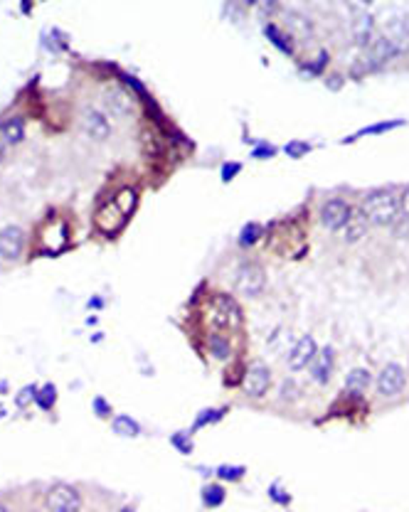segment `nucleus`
Masks as SVG:
<instances>
[{"label": "nucleus", "mask_w": 409, "mask_h": 512, "mask_svg": "<svg viewBox=\"0 0 409 512\" xmlns=\"http://www.w3.org/2000/svg\"><path fill=\"white\" fill-rule=\"evenodd\" d=\"M136 209V193L131 188H124L121 193H116L109 202H104L96 209V229L101 234H119L124 229V225L128 222V217L133 215Z\"/></svg>", "instance_id": "obj_1"}, {"label": "nucleus", "mask_w": 409, "mask_h": 512, "mask_svg": "<svg viewBox=\"0 0 409 512\" xmlns=\"http://www.w3.org/2000/svg\"><path fill=\"white\" fill-rule=\"evenodd\" d=\"M360 209L367 225L392 227L399 217V195H394L392 190H373L365 195Z\"/></svg>", "instance_id": "obj_2"}, {"label": "nucleus", "mask_w": 409, "mask_h": 512, "mask_svg": "<svg viewBox=\"0 0 409 512\" xmlns=\"http://www.w3.org/2000/svg\"><path fill=\"white\" fill-rule=\"evenodd\" d=\"M210 323L212 330H222V333H239L244 325V313H241L237 298L230 293L217 291L210 301Z\"/></svg>", "instance_id": "obj_3"}, {"label": "nucleus", "mask_w": 409, "mask_h": 512, "mask_svg": "<svg viewBox=\"0 0 409 512\" xmlns=\"http://www.w3.org/2000/svg\"><path fill=\"white\" fill-rule=\"evenodd\" d=\"M272 389V367L264 360H252L244 370V379H241V392L244 397L257 402L264 399Z\"/></svg>", "instance_id": "obj_4"}, {"label": "nucleus", "mask_w": 409, "mask_h": 512, "mask_svg": "<svg viewBox=\"0 0 409 512\" xmlns=\"http://www.w3.org/2000/svg\"><path fill=\"white\" fill-rule=\"evenodd\" d=\"M267 286V273L259 264H241L235 273V288L244 298H259Z\"/></svg>", "instance_id": "obj_5"}, {"label": "nucleus", "mask_w": 409, "mask_h": 512, "mask_svg": "<svg viewBox=\"0 0 409 512\" xmlns=\"http://www.w3.org/2000/svg\"><path fill=\"white\" fill-rule=\"evenodd\" d=\"M45 507L50 512H79L82 510V495L77 492V488L57 483L45 495Z\"/></svg>", "instance_id": "obj_6"}, {"label": "nucleus", "mask_w": 409, "mask_h": 512, "mask_svg": "<svg viewBox=\"0 0 409 512\" xmlns=\"http://www.w3.org/2000/svg\"><path fill=\"white\" fill-rule=\"evenodd\" d=\"M375 387H378V394L382 399H394L404 392L407 387V372L402 370V365L397 362H389L380 370L378 382H375Z\"/></svg>", "instance_id": "obj_7"}, {"label": "nucleus", "mask_w": 409, "mask_h": 512, "mask_svg": "<svg viewBox=\"0 0 409 512\" xmlns=\"http://www.w3.org/2000/svg\"><path fill=\"white\" fill-rule=\"evenodd\" d=\"M350 212H352V207L345 202V199L333 197L323 204V209H320V225H323L328 232H343V227H345L348 220H350Z\"/></svg>", "instance_id": "obj_8"}, {"label": "nucleus", "mask_w": 409, "mask_h": 512, "mask_svg": "<svg viewBox=\"0 0 409 512\" xmlns=\"http://www.w3.org/2000/svg\"><path fill=\"white\" fill-rule=\"evenodd\" d=\"M67 241H69V232H67L64 220H52L45 225L43 236H40V246H43L45 254H50V256L62 254Z\"/></svg>", "instance_id": "obj_9"}, {"label": "nucleus", "mask_w": 409, "mask_h": 512, "mask_svg": "<svg viewBox=\"0 0 409 512\" xmlns=\"http://www.w3.org/2000/svg\"><path fill=\"white\" fill-rule=\"evenodd\" d=\"M25 249V232L20 227H6L0 229V259L3 262H17Z\"/></svg>", "instance_id": "obj_10"}, {"label": "nucleus", "mask_w": 409, "mask_h": 512, "mask_svg": "<svg viewBox=\"0 0 409 512\" xmlns=\"http://www.w3.org/2000/svg\"><path fill=\"white\" fill-rule=\"evenodd\" d=\"M380 35L392 45L397 57L409 52V17H394V20H389L387 25L380 30Z\"/></svg>", "instance_id": "obj_11"}, {"label": "nucleus", "mask_w": 409, "mask_h": 512, "mask_svg": "<svg viewBox=\"0 0 409 512\" xmlns=\"http://www.w3.org/2000/svg\"><path fill=\"white\" fill-rule=\"evenodd\" d=\"M315 355H318V345H315V340L311 338V335H304V338H301L299 342L291 347L286 362H289V367L294 372H301V370H306V367H311V362L315 360Z\"/></svg>", "instance_id": "obj_12"}, {"label": "nucleus", "mask_w": 409, "mask_h": 512, "mask_svg": "<svg viewBox=\"0 0 409 512\" xmlns=\"http://www.w3.org/2000/svg\"><path fill=\"white\" fill-rule=\"evenodd\" d=\"M333 370H336V350L325 345L323 352H318L315 360L311 362V379L315 384H328L333 379Z\"/></svg>", "instance_id": "obj_13"}, {"label": "nucleus", "mask_w": 409, "mask_h": 512, "mask_svg": "<svg viewBox=\"0 0 409 512\" xmlns=\"http://www.w3.org/2000/svg\"><path fill=\"white\" fill-rule=\"evenodd\" d=\"M204 345H207V352H210L215 360L220 362H230L235 357V345H232V335L222 333V330H210L207 338H204Z\"/></svg>", "instance_id": "obj_14"}, {"label": "nucleus", "mask_w": 409, "mask_h": 512, "mask_svg": "<svg viewBox=\"0 0 409 512\" xmlns=\"http://www.w3.org/2000/svg\"><path fill=\"white\" fill-rule=\"evenodd\" d=\"M82 126H84L87 136H91L94 141H106L111 133V126L109 119H106L104 111H96V109H87L84 116H82Z\"/></svg>", "instance_id": "obj_15"}, {"label": "nucleus", "mask_w": 409, "mask_h": 512, "mask_svg": "<svg viewBox=\"0 0 409 512\" xmlns=\"http://www.w3.org/2000/svg\"><path fill=\"white\" fill-rule=\"evenodd\" d=\"M375 17L370 13H357L355 20H352V40H355L357 47L365 50L375 37Z\"/></svg>", "instance_id": "obj_16"}, {"label": "nucleus", "mask_w": 409, "mask_h": 512, "mask_svg": "<svg viewBox=\"0 0 409 512\" xmlns=\"http://www.w3.org/2000/svg\"><path fill=\"white\" fill-rule=\"evenodd\" d=\"M0 138L6 141V146H17L25 138V119L22 116H8L0 121Z\"/></svg>", "instance_id": "obj_17"}, {"label": "nucleus", "mask_w": 409, "mask_h": 512, "mask_svg": "<svg viewBox=\"0 0 409 512\" xmlns=\"http://www.w3.org/2000/svg\"><path fill=\"white\" fill-rule=\"evenodd\" d=\"M370 384H373V375H370L365 367H355V370H350V375L345 377V394L348 397L360 399L362 394L370 389Z\"/></svg>", "instance_id": "obj_18"}, {"label": "nucleus", "mask_w": 409, "mask_h": 512, "mask_svg": "<svg viewBox=\"0 0 409 512\" xmlns=\"http://www.w3.org/2000/svg\"><path fill=\"white\" fill-rule=\"evenodd\" d=\"M104 101H106V111L114 116H126L133 111V99L126 89H109Z\"/></svg>", "instance_id": "obj_19"}, {"label": "nucleus", "mask_w": 409, "mask_h": 512, "mask_svg": "<svg viewBox=\"0 0 409 512\" xmlns=\"http://www.w3.org/2000/svg\"><path fill=\"white\" fill-rule=\"evenodd\" d=\"M365 232H367V220H365V215H362V209L357 207V209H352L350 212V220H348V225L343 227V234H345V241H357V239H362V236H365Z\"/></svg>", "instance_id": "obj_20"}, {"label": "nucleus", "mask_w": 409, "mask_h": 512, "mask_svg": "<svg viewBox=\"0 0 409 512\" xmlns=\"http://www.w3.org/2000/svg\"><path fill=\"white\" fill-rule=\"evenodd\" d=\"M227 412H230V409L227 407H210V409H202V412L198 414V416H195V421H193V434L195 431H200V429H204V426H212V423H220L222 419L227 416Z\"/></svg>", "instance_id": "obj_21"}, {"label": "nucleus", "mask_w": 409, "mask_h": 512, "mask_svg": "<svg viewBox=\"0 0 409 512\" xmlns=\"http://www.w3.org/2000/svg\"><path fill=\"white\" fill-rule=\"evenodd\" d=\"M200 500H202V505L207 507V510L222 507V505H225V500H227L225 485H220V483H207V485L202 488V495H200Z\"/></svg>", "instance_id": "obj_22"}, {"label": "nucleus", "mask_w": 409, "mask_h": 512, "mask_svg": "<svg viewBox=\"0 0 409 512\" xmlns=\"http://www.w3.org/2000/svg\"><path fill=\"white\" fill-rule=\"evenodd\" d=\"M111 429H114L116 436H124V439H138L141 436V423L136 419L126 416V414L116 416L114 423H111Z\"/></svg>", "instance_id": "obj_23"}, {"label": "nucleus", "mask_w": 409, "mask_h": 512, "mask_svg": "<svg viewBox=\"0 0 409 512\" xmlns=\"http://www.w3.org/2000/svg\"><path fill=\"white\" fill-rule=\"evenodd\" d=\"M399 126H404L402 119H397V121H380V123H373V126H367V128H360L357 133H352L350 138H345V143H352V141H357V138H362V136H380V133L394 131V128H399Z\"/></svg>", "instance_id": "obj_24"}, {"label": "nucleus", "mask_w": 409, "mask_h": 512, "mask_svg": "<svg viewBox=\"0 0 409 512\" xmlns=\"http://www.w3.org/2000/svg\"><path fill=\"white\" fill-rule=\"evenodd\" d=\"M264 32H267V37H269V42H272L274 47L276 50H281L283 54H294V45H291V40H289V35H286V32H281L278 30L276 25H274V22H269L267 27H264Z\"/></svg>", "instance_id": "obj_25"}, {"label": "nucleus", "mask_w": 409, "mask_h": 512, "mask_svg": "<svg viewBox=\"0 0 409 512\" xmlns=\"http://www.w3.org/2000/svg\"><path fill=\"white\" fill-rule=\"evenodd\" d=\"M35 404L43 409V412H52L54 404H57V387H54V384H43V387H37Z\"/></svg>", "instance_id": "obj_26"}, {"label": "nucleus", "mask_w": 409, "mask_h": 512, "mask_svg": "<svg viewBox=\"0 0 409 512\" xmlns=\"http://www.w3.org/2000/svg\"><path fill=\"white\" fill-rule=\"evenodd\" d=\"M262 236H264V227L259 225V222H247V225L241 227V232H239V246L249 249V246L257 244Z\"/></svg>", "instance_id": "obj_27"}, {"label": "nucleus", "mask_w": 409, "mask_h": 512, "mask_svg": "<svg viewBox=\"0 0 409 512\" xmlns=\"http://www.w3.org/2000/svg\"><path fill=\"white\" fill-rule=\"evenodd\" d=\"M215 476L225 483H239L241 478L247 476V468L244 465H217Z\"/></svg>", "instance_id": "obj_28"}, {"label": "nucleus", "mask_w": 409, "mask_h": 512, "mask_svg": "<svg viewBox=\"0 0 409 512\" xmlns=\"http://www.w3.org/2000/svg\"><path fill=\"white\" fill-rule=\"evenodd\" d=\"M170 444H173V449L178 451V453L190 455L195 451L193 431H175V434L170 436Z\"/></svg>", "instance_id": "obj_29"}, {"label": "nucleus", "mask_w": 409, "mask_h": 512, "mask_svg": "<svg viewBox=\"0 0 409 512\" xmlns=\"http://www.w3.org/2000/svg\"><path fill=\"white\" fill-rule=\"evenodd\" d=\"M35 394H37L35 384H27V387H22L20 392H17V397H15L17 409H27L30 404H35Z\"/></svg>", "instance_id": "obj_30"}, {"label": "nucleus", "mask_w": 409, "mask_h": 512, "mask_svg": "<svg viewBox=\"0 0 409 512\" xmlns=\"http://www.w3.org/2000/svg\"><path fill=\"white\" fill-rule=\"evenodd\" d=\"M269 497H272L276 505H291V495L281 488V483L274 481L272 485H269Z\"/></svg>", "instance_id": "obj_31"}, {"label": "nucleus", "mask_w": 409, "mask_h": 512, "mask_svg": "<svg viewBox=\"0 0 409 512\" xmlns=\"http://www.w3.org/2000/svg\"><path fill=\"white\" fill-rule=\"evenodd\" d=\"M308 151H311V146H308V143H304V141H291V143H286V146H283V153H286L289 158H304Z\"/></svg>", "instance_id": "obj_32"}, {"label": "nucleus", "mask_w": 409, "mask_h": 512, "mask_svg": "<svg viewBox=\"0 0 409 512\" xmlns=\"http://www.w3.org/2000/svg\"><path fill=\"white\" fill-rule=\"evenodd\" d=\"M325 64H328V52H320L318 57H315V62L304 64V67H301V72H308V74H313V77H318V74L325 69Z\"/></svg>", "instance_id": "obj_33"}, {"label": "nucleus", "mask_w": 409, "mask_h": 512, "mask_svg": "<svg viewBox=\"0 0 409 512\" xmlns=\"http://www.w3.org/2000/svg\"><path fill=\"white\" fill-rule=\"evenodd\" d=\"M299 394H301V389H299V384H296L294 379H286L281 384V399H283V402H296V399H299Z\"/></svg>", "instance_id": "obj_34"}, {"label": "nucleus", "mask_w": 409, "mask_h": 512, "mask_svg": "<svg viewBox=\"0 0 409 512\" xmlns=\"http://www.w3.org/2000/svg\"><path fill=\"white\" fill-rule=\"evenodd\" d=\"M276 146H272V143H259L257 148L252 151V158H257V160H269V158L276 156Z\"/></svg>", "instance_id": "obj_35"}, {"label": "nucleus", "mask_w": 409, "mask_h": 512, "mask_svg": "<svg viewBox=\"0 0 409 512\" xmlns=\"http://www.w3.org/2000/svg\"><path fill=\"white\" fill-rule=\"evenodd\" d=\"M146 146H148V153H151V156H156L158 148H161V141H158V136L151 131V128H146V131H143V148H146Z\"/></svg>", "instance_id": "obj_36"}, {"label": "nucleus", "mask_w": 409, "mask_h": 512, "mask_svg": "<svg viewBox=\"0 0 409 512\" xmlns=\"http://www.w3.org/2000/svg\"><path fill=\"white\" fill-rule=\"evenodd\" d=\"M91 409H94V414L99 419H109L111 416V404L106 402L104 397H96L94 399V404H91Z\"/></svg>", "instance_id": "obj_37"}, {"label": "nucleus", "mask_w": 409, "mask_h": 512, "mask_svg": "<svg viewBox=\"0 0 409 512\" xmlns=\"http://www.w3.org/2000/svg\"><path fill=\"white\" fill-rule=\"evenodd\" d=\"M239 170H241L239 163H225V165H222V183H232V180L239 175Z\"/></svg>", "instance_id": "obj_38"}, {"label": "nucleus", "mask_w": 409, "mask_h": 512, "mask_svg": "<svg viewBox=\"0 0 409 512\" xmlns=\"http://www.w3.org/2000/svg\"><path fill=\"white\" fill-rule=\"evenodd\" d=\"M399 217L409 222V188L399 195Z\"/></svg>", "instance_id": "obj_39"}, {"label": "nucleus", "mask_w": 409, "mask_h": 512, "mask_svg": "<svg viewBox=\"0 0 409 512\" xmlns=\"http://www.w3.org/2000/svg\"><path fill=\"white\" fill-rule=\"evenodd\" d=\"M3 158H6V141L0 138V163H3Z\"/></svg>", "instance_id": "obj_40"}, {"label": "nucleus", "mask_w": 409, "mask_h": 512, "mask_svg": "<svg viewBox=\"0 0 409 512\" xmlns=\"http://www.w3.org/2000/svg\"><path fill=\"white\" fill-rule=\"evenodd\" d=\"M0 512H10V507H6L3 502H0Z\"/></svg>", "instance_id": "obj_41"}, {"label": "nucleus", "mask_w": 409, "mask_h": 512, "mask_svg": "<svg viewBox=\"0 0 409 512\" xmlns=\"http://www.w3.org/2000/svg\"><path fill=\"white\" fill-rule=\"evenodd\" d=\"M119 512H133V510H131V507H121Z\"/></svg>", "instance_id": "obj_42"}]
</instances>
